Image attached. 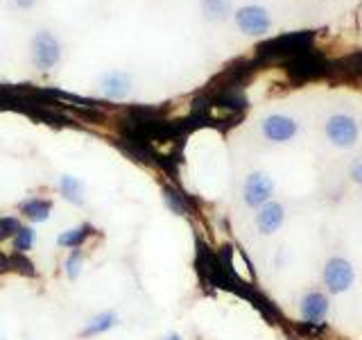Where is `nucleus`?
<instances>
[{"label": "nucleus", "instance_id": "0eeeda50", "mask_svg": "<svg viewBox=\"0 0 362 340\" xmlns=\"http://www.w3.org/2000/svg\"><path fill=\"white\" fill-rule=\"evenodd\" d=\"M283 220H286V211L276 202H265L256 215V225L263 234H274L283 225Z\"/></svg>", "mask_w": 362, "mask_h": 340}, {"label": "nucleus", "instance_id": "f8f14e48", "mask_svg": "<svg viewBox=\"0 0 362 340\" xmlns=\"http://www.w3.org/2000/svg\"><path fill=\"white\" fill-rule=\"evenodd\" d=\"M90 234H93V227L84 225V227H77V230H71V232L62 234L59 238H57V243H59L62 247H79Z\"/></svg>", "mask_w": 362, "mask_h": 340}, {"label": "nucleus", "instance_id": "7ed1b4c3", "mask_svg": "<svg viewBox=\"0 0 362 340\" xmlns=\"http://www.w3.org/2000/svg\"><path fill=\"white\" fill-rule=\"evenodd\" d=\"M59 55H62V48H59V41H57L50 32L41 30L37 37L32 41V57H34V64L41 71H48L52 68L57 62H59Z\"/></svg>", "mask_w": 362, "mask_h": 340}, {"label": "nucleus", "instance_id": "2eb2a0df", "mask_svg": "<svg viewBox=\"0 0 362 340\" xmlns=\"http://www.w3.org/2000/svg\"><path fill=\"white\" fill-rule=\"evenodd\" d=\"M34 245V232L30 230V227H21L18 234L14 236V247L18 254H25L28 249Z\"/></svg>", "mask_w": 362, "mask_h": 340}, {"label": "nucleus", "instance_id": "dca6fc26", "mask_svg": "<svg viewBox=\"0 0 362 340\" xmlns=\"http://www.w3.org/2000/svg\"><path fill=\"white\" fill-rule=\"evenodd\" d=\"M18 230H21V222L16 218H11V215H7V218H0V241L16 236Z\"/></svg>", "mask_w": 362, "mask_h": 340}, {"label": "nucleus", "instance_id": "6e6552de", "mask_svg": "<svg viewBox=\"0 0 362 340\" xmlns=\"http://www.w3.org/2000/svg\"><path fill=\"white\" fill-rule=\"evenodd\" d=\"M328 313V300L326 295L320 290H313L308 295H303L301 300V315L308 322H322Z\"/></svg>", "mask_w": 362, "mask_h": 340}, {"label": "nucleus", "instance_id": "f257e3e1", "mask_svg": "<svg viewBox=\"0 0 362 340\" xmlns=\"http://www.w3.org/2000/svg\"><path fill=\"white\" fill-rule=\"evenodd\" d=\"M324 132H326V139L335 147H339V150H351L360 139V128L356 118L346 116V113H333V116L326 120Z\"/></svg>", "mask_w": 362, "mask_h": 340}, {"label": "nucleus", "instance_id": "412c9836", "mask_svg": "<svg viewBox=\"0 0 362 340\" xmlns=\"http://www.w3.org/2000/svg\"><path fill=\"white\" fill-rule=\"evenodd\" d=\"M5 270H9V261L3 254H0V272H5Z\"/></svg>", "mask_w": 362, "mask_h": 340}, {"label": "nucleus", "instance_id": "9b49d317", "mask_svg": "<svg viewBox=\"0 0 362 340\" xmlns=\"http://www.w3.org/2000/svg\"><path fill=\"white\" fill-rule=\"evenodd\" d=\"M231 11V0H202V14L209 21H224Z\"/></svg>", "mask_w": 362, "mask_h": 340}, {"label": "nucleus", "instance_id": "f3484780", "mask_svg": "<svg viewBox=\"0 0 362 340\" xmlns=\"http://www.w3.org/2000/svg\"><path fill=\"white\" fill-rule=\"evenodd\" d=\"M79 266H82V254H79V252L71 254V259L66 261V272H68V277L75 279V277L79 275Z\"/></svg>", "mask_w": 362, "mask_h": 340}, {"label": "nucleus", "instance_id": "4be33fe9", "mask_svg": "<svg viewBox=\"0 0 362 340\" xmlns=\"http://www.w3.org/2000/svg\"><path fill=\"white\" fill-rule=\"evenodd\" d=\"M168 340H181V338H179V336H170Z\"/></svg>", "mask_w": 362, "mask_h": 340}, {"label": "nucleus", "instance_id": "a211bd4d", "mask_svg": "<svg viewBox=\"0 0 362 340\" xmlns=\"http://www.w3.org/2000/svg\"><path fill=\"white\" fill-rule=\"evenodd\" d=\"M165 202H168V207L177 211V213H184V204H181V198L177 196L175 191H165Z\"/></svg>", "mask_w": 362, "mask_h": 340}, {"label": "nucleus", "instance_id": "9d476101", "mask_svg": "<svg viewBox=\"0 0 362 340\" xmlns=\"http://www.w3.org/2000/svg\"><path fill=\"white\" fill-rule=\"evenodd\" d=\"M50 209H52V204L48 200H28L21 204V211L34 222H43L50 215Z\"/></svg>", "mask_w": 362, "mask_h": 340}, {"label": "nucleus", "instance_id": "423d86ee", "mask_svg": "<svg viewBox=\"0 0 362 340\" xmlns=\"http://www.w3.org/2000/svg\"><path fill=\"white\" fill-rule=\"evenodd\" d=\"M263 134H265V139L274 143L290 141L292 136L297 134V123L290 116H283V113H272V116L263 120Z\"/></svg>", "mask_w": 362, "mask_h": 340}, {"label": "nucleus", "instance_id": "20e7f679", "mask_svg": "<svg viewBox=\"0 0 362 340\" xmlns=\"http://www.w3.org/2000/svg\"><path fill=\"white\" fill-rule=\"evenodd\" d=\"M235 23L245 34H265L272 26V18L267 14V9L258 5H249L235 11Z\"/></svg>", "mask_w": 362, "mask_h": 340}, {"label": "nucleus", "instance_id": "4468645a", "mask_svg": "<svg viewBox=\"0 0 362 340\" xmlns=\"http://www.w3.org/2000/svg\"><path fill=\"white\" fill-rule=\"evenodd\" d=\"M113 322H116V315H113V313H102V315H98L95 320L84 329L82 336H95V334L107 332L109 327H113Z\"/></svg>", "mask_w": 362, "mask_h": 340}, {"label": "nucleus", "instance_id": "6ab92c4d", "mask_svg": "<svg viewBox=\"0 0 362 340\" xmlns=\"http://www.w3.org/2000/svg\"><path fill=\"white\" fill-rule=\"evenodd\" d=\"M351 179H354L356 184H362V154L351 164Z\"/></svg>", "mask_w": 362, "mask_h": 340}, {"label": "nucleus", "instance_id": "f03ea898", "mask_svg": "<svg viewBox=\"0 0 362 340\" xmlns=\"http://www.w3.org/2000/svg\"><path fill=\"white\" fill-rule=\"evenodd\" d=\"M354 279H356L354 266H351L344 256H331L324 264V283H326L328 293L339 295V293L349 290L354 286Z\"/></svg>", "mask_w": 362, "mask_h": 340}, {"label": "nucleus", "instance_id": "aec40b11", "mask_svg": "<svg viewBox=\"0 0 362 340\" xmlns=\"http://www.w3.org/2000/svg\"><path fill=\"white\" fill-rule=\"evenodd\" d=\"M16 5H18L21 9H30V7L37 5V0H16Z\"/></svg>", "mask_w": 362, "mask_h": 340}, {"label": "nucleus", "instance_id": "ddd939ff", "mask_svg": "<svg viewBox=\"0 0 362 340\" xmlns=\"http://www.w3.org/2000/svg\"><path fill=\"white\" fill-rule=\"evenodd\" d=\"M59 186H62V193L64 196L71 200L73 204H82V184L71 177V175H64L62 181H59Z\"/></svg>", "mask_w": 362, "mask_h": 340}, {"label": "nucleus", "instance_id": "39448f33", "mask_svg": "<svg viewBox=\"0 0 362 340\" xmlns=\"http://www.w3.org/2000/svg\"><path fill=\"white\" fill-rule=\"evenodd\" d=\"M274 193V184L272 179L263 173H254L249 175L245 181V202L249 207H263V204L272 198Z\"/></svg>", "mask_w": 362, "mask_h": 340}, {"label": "nucleus", "instance_id": "1a4fd4ad", "mask_svg": "<svg viewBox=\"0 0 362 340\" xmlns=\"http://www.w3.org/2000/svg\"><path fill=\"white\" fill-rule=\"evenodd\" d=\"M132 89V79L124 71H111L102 77V94L109 100H122L129 94Z\"/></svg>", "mask_w": 362, "mask_h": 340}]
</instances>
